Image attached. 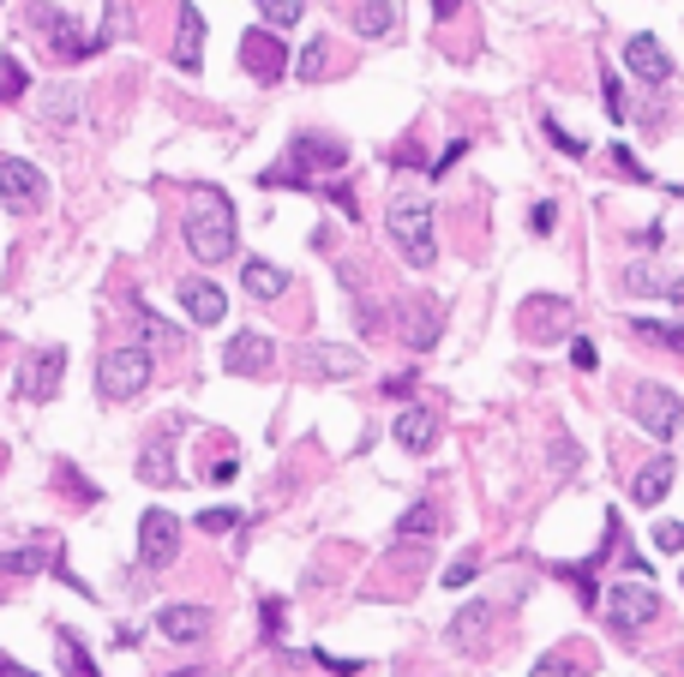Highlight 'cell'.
Segmentation results:
<instances>
[{
	"mask_svg": "<svg viewBox=\"0 0 684 677\" xmlns=\"http://www.w3.org/2000/svg\"><path fill=\"white\" fill-rule=\"evenodd\" d=\"M181 240L198 264H223L235 259V204L217 186H193V204L181 216Z\"/></svg>",
	"mask_w": 684,
	"mask_h": 677,
	"instance_id": "obj_1",
	"label": "cell"
},
{
	"mask_svg": "<svg viewBox=\"0 0 684 677\" xmlns=\"http://www.w3.org/2000/svg\"><path fill=\"white\" fill-rule=\"evenodd\" d=\"M385 228H390V246L402 252V264L426 271L438 259V240H433V198L421 193H397L385 204Z\"/></svg>",
	"mask_w": 684,
	"mask_h": 677,
	"instance_id": "obj_2",
	"label": "cell"
},
{
	"mask_svg": "<svg viewBox=\"0 0 684 677\" xmlns=\"http://www.w3.org/2000/svg\"><path fill=\"white\" fill-rule=\"evenodd\" d=\"M307 169H324V174H342L349 169V150H342V138H319V133H300L295 150H288V162H276V169L259 174V186H312Z\"/></svg>",
	"mask_w": 684,
	"mask_h": 677,
	"instance_id": "obj_3",
	"label": "cell"
},
{
	"mask_svg": "<svg viewBox=\"0 0 684 677\" xmlns=\"http://www.w3.org/2000/svg\"><path fill=\"white\" fill-rule=\"evenodd\" d=\"M661 618V594L649 587V576H618L613 587H606V623H613L618 635H637L642 623H654Z\"/></svg>",
	"mask_w": 684,
	"mask_h": 677,
	"instance_id": "obj_4",
	"label": "cell"
},
{
	"mask_svg": "<svg viewBox=\"0 0 684 677\" xmlns=\"http://www.w3.org/2000/svg\"><path fill=\"white\" fill-rule=\"evenodd\" d=\"M145 385H150V354L138 348V342L109 348L103 360H96V390H103V402H133V395H145Z\"/></svg>",
	"mask_w": 684,
	"mask_h": 677,
	"instance_id": "obj_5",
	"label": "cell"
},
{
	"mask_svg": "<svg viewBox=\"0 0 684 677\" xmlns=\"http://www.w3.org/2000/svg\"><path fill=\"white\" fill-rule=\"evenodd\" d=\"M0 576H60L67 587H79L84 594V582L67 570V546L48 533V540H31V546H12V552H0Z\"/></svg>",
	"mask_w": 684,
	"mask_h": 677,
	"instance_id": "obj_6",
	"label": "cell"
},
{
	"mask_svg": "<svg viewBox=\"0 0 684 677\" xmlns=\"http://www.w3.org/2000/svg\"><path fill=\"white\" fill-rule=\"evenodd\" d=\"M630 414H637V426L649 432V438H679L684 395L666 390V385H637V390H630Z\"/></svg>",
	"mask_w": 684,
	"mask_h": 677,
	"instance_id": "obj_7",
	"label": "cell"
},
{
	"mask_svg": "<svg viewBox=\"0 0 684 677\" xmlns=\"http://www.w3.org/2000/svg\"><path fill=\"white\" fill-rule=\"evenodd\" d=\"M31 24L48 36V55L67 60V67H72V60H91L96 55V36H84L79 24H72L60 7H48V0H36V7H31Z\"/></svg>",
	"mask_w": 684,
	"mask_h": 677,
	"instance_id": "obj_8",
	"label": "cell"
},
{
	"mask_svg": "<svg viewBox=\"0 0 684 677\" xmlns=\"http://www.w3.org/2000/svg\"><path fill=\"white\" fill-rule=\"evenodd\" d=\"M397 330H402V342H409L414 354H433L438 336H445V300H438V294H414V300H402Z\"/></svg>",
	"mask_w": 684,
	"mask_h": 677,
	"instance_id": "obj_9",
	"label": "cell"
},
{
	"mask_svg": "<svg viewBox=\"0 0 684 677\" xmlns=\"http://www.w3.org/2000/svg\"><path fill=\"white\" fill-rule=\"evenodd\" d=\"M240 67H247V79L259 84H276L288 72V43L283 31H271V24H259V31L240 36Z\"/></svg>",
	"mask_w": 684,
	"mask_h": 677,
	"instance_id": "obj_10",
	"label": "cell"
},
{
	"mask_svg": "<svg viewBox=\"0 0 684 677\" xmlns=\"http://www.w3.org/2000/svg\"><path fill=\"white\" fill-rule=\"evenodd\" d=\"M181 558V521L169 509H145L138 516V564L145 570H169Z\"/></svg>",
	"mask_w": 684,
	"mask_h": 677,
	"instance_id": "obj_11",
	"label": "cell"
},
{
	"mask_svg": "<svg viewBox=\"0 0 684 677\" xmlns=\"http://www.w3.org/2000/svg\"><path fill=\"white\" fill-rule=\"evenodd\" d=\"M60 378H67V348H60V342H43V348L24 354V366H19V395L24 402H48V395L60 390Z\"/></svg>",
	"mask_w": 684,
	"mask_h": 677,
	"instance_id": "obj_12",
	"label": "cell"
},
{
	"mask_svg": "<svg viewBox=\"0 0 684 677\" xmlns=\"http://www.w3.org/2000/svg\"><path fill=\"white\" fill-rule=\"evenodd\" d=\"M276 366V342L259 336V330H235L223 342V372L228 378H264Z\"/></svg>",
	"mask_w": 684,
	"mask_h": 677,
	"instance_id": "obj_13",
	"label": "cell"
},
{
	"mask_svg": "<svg viewBox=\"0 0 684 677\" xmlns=\"http://www.w3.org/2000/svg\"><path fill=\"white\" fill-rule=\"evenodd\" d=\"M0 198H7V210H36V204L48 198V174L36 169V162L24 157H0Z\"/></svg>",
	"mask_w": 684,
	"mask_h": 677,
	"instance_id": "obj_14",
	"label": "cell"
},
{
	"mask_svg": "<svg viewBox=\"0 0 684 677\" xmlns=\"http://www.w3.org/2000/svg\"><path fill=\"white\" fill-rule=\"evenodd\" d=\"M133 468H138V480H145V485H181V456H174V432H169V426L150 432V438L138 444Z\"/></svg>",
	"mask_w": 684,
	"mask_h": 677,
	"instance_id": "obj_15",
	"label": "cell"
},
{
	"mask_svg": "<svg viewBox=\"0 0 684 677\" xmlns=\"http://www.w3.org/2000/svg\"><path fill=\"white\" fill-rule=\"evenodd\" d=\"M174 67L198 72L205 67V12L193 0H181V24H174Z\"/></svg>",
	"mask_w": 684,
	"mask_h": 677,
	"instance_id": "obj_16",
	"label": "cell"
},
{
	"mask_svg": "<svg viewBox=\"0 0 684 677\" xmlns=\"http://www.w3.org/2000/svg\"><path fill=\"white\" fill-rule=\"evenodd\" d=\"M625 67L637 72L642 84H666V79H673V55L661 48V36H630V43H625Z\"/></svg>",
	"mask_w": 684,
	"mask_h": 677,
	"instance_id": "obj_17",
	"label": "cell"
},
{
	"mask_svg": "<svg viewBox=\"0 0 684 677\" xmlns=\"http://www.w3.org/2000/svg\"><path fill=\"white\" fill-rule=\"evenodd\" d=\"M181 306H186L193 324H223V318H228V294L217 283H205V276H186V283H181Z\"/></svg>",
	"mask_w": 684,
	"mask_h": 677,
	"instance_id": "obj_18",
	"label": "cell"
},
{
	"mask_svg": "<svg viewBox=\"0 0 684 677\" xmlns=\"http://www.w3.org/2000/svg\"><path fill=\"white\" fill-rule=\"evenodd\" d=\"M157 630L169 635V642H205L210 635V611L205 606H162V618H157Z\"/></svg>",
	"mask_w": 684,
	"mask_h": 677,
	"instance_id": "obj_19",
	"label": "cell"
},
{
	"mask_svg": "<svg viewBox=\"0 0 684 677\" xmlns=\"http://www.w3.org/2000/svg\"><path fill=\"white\" fill-rule=\"evenodd\" d=\"M438 521H445V516H438V504H409V509H402V521H397V546H402V552H409V546H421V552H426V546L438 540Z\"/></svg>",
	"mask_w": 684,
	"mask_h": 677,
	"instance_id": "obj_20",
	"label": "cell"
},
{
	"mask_svg": "<svg viewBox=\"0 0 684 677\" xmlns=\"http://www.w3.org/2000/svg\"><path fill=\"white\" fill-rule=\"evenodd\" d=\"M673 474H679V468H673V456H654L649 468H637V480H630V497H637L642 509H654L666 492H673Z\"/></svg>",
	"mask_w": 684,
	"mask_h": 677,
	"instance_id": "obj_21",
	"label": "cell"
},
{
	"mask_svg": "<svg viewBox=\"0 0 684 677\" xmlns=\"http://www.w3.org/2000/svg\"><path fill=\"white\" fill-rule=\"evenodd\" d=\"M36 114H43L48 126H72L84 114V96L72 91V84H48V91H36Z\"/></svg>",
	"mask_w": 684,
	"mask_h": 677,
	"instance_id": "obj_22",
	"label": "cell"
},
{
	"mask_svg": "<svg viewBox=\"0 0 684 677\" xmlns=\"http://www.w3.org/2000/svg\"><path fill=\"white\" fill-rule=\"evenodd\" d=\"M283 288H288V271H276L271 259H247V264H240V294H252V300H276Z\"/></svg>",
	"mask_w": 684,
	"mask_h": 677,
	"instance_id": "obj_23",
	"label": "cell"
},
{
	"mask_svg": "<svg viewBox=\"0 0 684 677\" xmlns=\"http://www.w3.org/2000/svg\"><path fill=\"white\" fill-rule=\"evenodd\" d=\"M397 444H402V450H433V444H438V414H426V408H402V414H397Z\"/></svg>",
	"mask_w": 684,
	"mask_h": 677,
	"instance_id": "obj_24",
	"label": "cell"
},
{
	"mask_svg": "<svg viewBox=\"0 0 684 677\" xmlns=\"http://www.w3.org/2000/svg\"><path fill=\"white\" fill-rule=\"evenodd\" d=\"M307 372L354 378V372H361V354H354V348H331V342H312V348H307Z\"/></svg>",
	"mask_w": 684,
	"mask_h": 677,
	"instance_id": "obj_25",
	"label": "cell"
},
{
	"mask_svg": "<svg viewBox=\"0 0 684 677\" xmlns=\"http://www.w3.org/2000/svg\"><path fill=\"white\" fill-rule=\"evenodd\" d=\"M55 659H60V677H103L96 659L84 654V642L72 630H55Z\"/></svg>",
	"mask_w": 684,
	"mask_h": 677,
	"instance_id": "obj_26",
	"label": "cell"
},
{
	"mask_svg": "<svg viewBox=\"0 0 684 677\" xmlns=\"http://www.w3.org/2000/svg\"><path fill=\"white\" fill-rule=\"evenodd\" d=\"M354 31L361 36H397V0H361V7H354Z\"/></svg>",
	"mask_w": 684,
	"mask_h": 677,
	"instance_id": "obj_27",
	"label": "cell"
},
{
	"mask_svg": "<svg viewBox=\"0 0 684 677\" xmlns=\"http://www.w3.org/2000/svg\"><path fill=\"white\" fill-rule=\"evenodd\" d=\"M133 324H138V336H145V342H157V348H181V330H174L169 318H157V312H150V306L138 300V294H133Z\"/></svg>",
	"mask_w": 684,
	"mask_h": 677,
	"instance_id": "obj_28",
	"label": "cell"
},
{
	"mask_svg": "<svg viewBox=\"0 0 684 677\" xmlns=\"http://www.w3.org/2000/svg\"><path fill=\"white\" fill-rule=\"evenodd\" d=\"M487 623H492V606H487V599H468V606L456 611V623H451V642L456 647L480 642V635H487Z\"/></svg>",
	"mask_w": 684,
	"mask_h": 677,
	"instance_id": "obj_29",
	"label": "cell"
},
{
	"mask_svg": "<svg viewBox=\"0 0 684 677\" xmlns=\"http://www.w3.org/2000/svg\"><path fill=\"white\" fill-rule=\"evenodd\" d=\"M637 330L642 342H654V348H666V354H684V324H661V318H637Z\"/></svg>",
	"mask_w": 684,
	"mask_h": 677,
	"instance_id": "obj_30",
	"label": "cell"
},
{
	"mask_svg": "<svg viewBox=\"0 0 684 677\" xmlns=\"http://www.w3.org/2000/svg\"><path fill=\"white\" fill-rule=\"evenodd\" d=\"M324 55H331V43H324V36H312V43L300 48L295 72H300V79H307V84H319V79H324Z\"/></svg>",
	"mask_w": 684,
	"mask_h": 677,
	"instance_id": "obj_31",
	"label": "cell"
},
{
	"mask_svg": "<svg viewBox=\"0 0 684 677\" xmlns=\"http://www.w3.org/2000/svg\"><path fill=\"white\" fill-rule=\"evenodd\" d=\"M300 0H259V19L271 24V31H288V24H300Z\"/></svg>",
	"mask_w": 684,
	"mask_h": 677,
	"instance_id": "obj_32",
	"label": "cell"
},
{
	"mask_svg": "<svg viewBox=\"0 0 684 677\" xmlns=\"http://www.w3.org/2000/svg\"><path fill=\"white\" fill-rule=\"evenodd\" d=\"M24 91H31V79H24V67L12 55H0V102H19Z\"/></svg>",
	"mask_w": 684,
	"mask_h": 677,
	"instance_id": "obj_33",
	"label": "cell"
},
{
	"mask_svg": "<svg viewBox=\"0 0 684 677\" xmlns=\"http://www.w3.org/2000/svg\"><path fill=\"white\" fill-rule=\"evenodd\" d=\"M559 318H570L565 300H535V306H523V324H528V330H547V324H559Z\"/></svg>",
	"mask_w": 684,
	"mask_h": 677,
	"instance_id": "obj_34",
	"label": "cell"
},
{
	"mask_svg": "<svg viewBox=\"0 0 684 677\" xmlns=\"http://www.w3.org/2000/svg\"><path fill=\"white\" fill-rule=\"evenodd\" d=\"M126 31V0H103V31H96V55L114 43V36Z\"/></svg>",
	"mask_w": 684,
	"mask_h": 677,
	"instance_id": "obj_35",
	"label": "cell"
},
{
	"mask_svg": "<svg viewBox=\"0 0 684 677\" xmlns=\"http://www.w3.org/2000/svg\"><path fill=\"white\" fill-rule=\"evenodd\" d=\"M60 480H67V497H79V504H96V497H103L91 480H79V468H72V462H60Z\"/></svg>",
	"mask_w": 684,
	"mask_h": 677,
	"instance_id": "obj_36",
	"label": "cell"
},
{
	"mask_svg": "<svg viewBox=\"0 0 684 677\" xmlns=\"http://www.w3.org/2000/svg\"><path fill=\"white\" fill-rule=\"evenodd\" d=\"M198 528L205 533H235L240 528V509L228 504V509H205V516H198Z\"/></svg>",
	"mask_w": 684,
	"mask_h": 677,
	"instance_id": "obj_37",
	"label": "cell"
},
{
	"mask_svg": "<svg viewBox=\"0 0 684 677\" xmlns=\"http://www.w3.org/2000/svg\"><path fill=\"white\" fill-rule=\"evenodd\" d=\"M259 618H264V642H283V618H288V606H283V599H264V606H259Z\"/></svg>",
	"mask_w": 684,
	"mask_h": 677,
	"instance_id": "obj_38",
	"label": "cell"
},
{
	"mask_svg": "<svg viewBox=\"0 0 684 677\" xmlns=\"http://www.w3.org/2000/svg\"><path fill=\"white\" fill-rule=\"evenodd\" d=\"M601 96H606V114H613V121H625V114H630V102H625V84H618L613 72L601 79Z\"/></svg>",
	"mask_w": 684,
	"mask_h": 677,
	"instance_id": "obj_39",
	"label": "cell"
},
{
	"mask_svg": "<svg viewBox=\"0 0 684 677\" xmlns=\"http://www.w3.org/2000/svg\"><path fill=\"white\" fill-rule=\"evenodd\" d=\"M468 157V138H451V145L445 150H438V157H433V181H438V174H451L456 169V162H463Z\"/></svg>",
	"mask_w": 684,
	"mask_h": 677,
	"instance_id": "obj_40",
	"label": "cell"
},
{
	"mask_svg": "<svg viewBox=\"0 0 684 677\" xmlns=\"http://www.w3.org/2000/svg\"><path fill=\"white\" fill-rule=\"evenodd\" d=\"M654 552H684V521H661L654 528Z\"/></svg>",
	"mask_w": 684,
	"mask_h": 677,
	"instance_id": "obj_41",
	"label": "cell"
},
{
	"mask_svg": "<svg viewBox=\"0 0 684 677\" xmlns=\"http://www.w3.org/2000/svg\"><path fill=\"white\" fill-rule=\"evenodd\" d=\"M625 288L649 294V288H666V283H661V271H649V264H630V271H625Z\"/></svg>",
	"mask_w": 684,
	"mask_h": 677,
	"instance_id": "obj_42",
	"label": "cell"
},
{
	"mask_svg": "<svg viewBox=\"0 0 684 677\" xmlns=\"http://www.w3.org/2000/svg\"><path fill=\"white\" fill-rule=\"evenodd\" d=\"M535 677H582V666H577V659H565V654H547L535 666Z\"/></svg>",
	"mask_w": 684,
	"mask_h": 677,
	"instance_id": "obj_43",
	"label": "cell"
},
{
	"mask_svg": "<svg viewBox=\"0 0 684 677\" xmlns=\"http://www.w3.org/2000/svg\"><path fill=\"white\" fill-rule=\"evenodd\" d=\"M552 222H559V204H552V198H540L535 210H528V228H535V234H552Z\"/></svg>",
	"mask_w": 684,
	"mask_h": 677,
	"instance_id": "obj_44",
	"label": "cell"
},
{
	"mask_svg": "<svg viewBox=\"0 0 684 677\" xmlns=\"http://www.w3.org/2000/svg\"><path fill=\"white\" fill-rule=\"evenodd\" d=\"M547 138H552V145H559V150H565V157H582V150H589V145H582V138H570V133H565V126H559V121H552V114H547Z\"/></svg>",
	"mask_w": 684,
	"mask_h": 677,
	"instance_id": "obj_45",
	"label": "cell"
},
{
	"mask_svg": "<svg viewBox=\"0 0 684 677\" xmlns=\"http://www.w3.org/2000/svg\"><path fill=\"white\" fill-rule=\"evenodd\" d=\"M475 576H480V564H475V558H456V564L445 570V587H468Z\"/></svg>",
	"mask_w": 684,
	"mask_h": 677,
	"instance_id": "obj_46",
	"label": "cell"
},
{
	"mask_svg": "<svg viewBox=\"0 0 684 677\" xmlns=\"http://www.w3.org/2000/svg\"><path fill=\"white\" fill-rule=\"evenodd\" d=\"M324 198H331V204H337V210H342V216H349V222H361V198H354V193H349V186H331V193H324Z\"/></svg>",
	"mask_w": 684,
	"mask_h": 677,
	"instance_id": "obj_47",
	"label": "cell"
},
{
	"mask_svg": "<svg viewBox=\"0 0 684 677\" xmlns=\"http://www.w3.org/2000/svg\"><path fill=\"white\" fill-rule=\"evenodd\" d=\"M235 474H240V456H235V450H228V456H217V462H210V485H228Z\"/></svg>",
	"mask_w": 684,
	"mask_h": 677,
	"instance_id": "obj_48",
	"label": "cell"
},
{
	"mask_svg": "<svg viewBox=\"0 0 684 677\" xmlns=\"http://www.w3.org/2000/svg\"><path fill=\"white\" fill-rule=\"evenodd\" d=\"M570 360H577L582 372H594V366H601V354H594V342H589V336H577V342H570Z\"/></svg>",
	"mask_w": 684,
	"mask_h": 677,
	"instance_id": "obj_49",
	"label": "cell"
},
{
	"mask_svg": "<svg viewBox=\"0 0 684 677\" xmlns=\"http://www.w3.org/2000/svg\"><path fill=\"white\" fill-rule=\"evenodd\" d=\"M613 162H618V169H625V174H630V181H649V174H642V162H637V157H630V150H625V145H613Z\"/></svg>",
	"mask_w": 684,
	"mask_h": 677,
	"instance_id": "obj_50",
	"label": "cell"
},
{
	"mask_svg": "<svg viewBox=\"0 0 684 677\" xmlns=\"http://www.w3.org/2000/svg\"><path fill=\"white\" fill-rule=\"evenodd\" d=\"M319 666H331V672H342V677H354V672H361V659H337V654H324V647H319Z\"/></svg>",
	"mask_w": 684,
	"mask_h": 677,
	"instance_id": "obj_51",
	"label": "cell"
},
{
	"mask_svg": "<svg viewBox=\"0 0 684 677\" xmlns=\"http://www.w3.org/2000/svg\"><path fill=\"white\" fill-rule=\"evenodd\" d=\"M463 12V0H433V19H456Z\"/></svg>",
	"mask_w": 684,
	"mask_h": 677,
	"instance_id": "obj_52",
	"label": "cell"
},
{
	"mask_svg": "<svg viewBox=\"0 0 684 677\" xmlns=\"http://www.w3.org/2000/svg\"><path fill=\"white\" fill-rule=\"evenodd\" d=\"M0 677H36V672H24L19 659H0Z\"/></svg>",
	"mask_w": 684,
	"mask_h": 677,
	"instance_id": "obj_53",
	"label": "cell"
},
{
	"mask_svg": "<svg viewBox=\"0 0 684 677\" xmlns=\"http://www.w3.org/2000/svg\"><path fill=\"white\" fill-rule=\"evenodd\" d=\"M666 300H673L679 312H684V276H679V283H666Z\"/></svg>",
	"mask_w": 684,
	"mask_h": 677,
	"instance_id": "obj_54",
	"label": "cell"
},
{
	"mask_svg": "<svg viewBox=\"0 0 684 677\" xmlns=\"http://www.w3.org/2000/svg\"><path fill=\"white\" fill-rule=\"evenodd\" d=\"M174 677H205V672H198V666H193V672H174Z\"/></svg>",
	"mask_w": 684,
	"mask_h": 677,
	"instance_id": "obj_55",
	"label": "cell"
},
{
	"mask_svg": "<svg viewBox=\"0 0 684 677\" xmlns=\"http://www.w3.org/2000/svg\"><path fill=\"white\" fill-rule=\"evenodd\" d=\"M679 666H684V659H679Z\"/></svg>",
	"mask_w": 684,
	"mask_h": 677,
	"instance_id": "obj_56",
	"label": "cell"
}]
</instances>
